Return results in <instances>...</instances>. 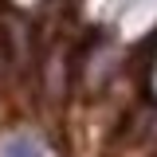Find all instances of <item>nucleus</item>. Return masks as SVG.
Returning <instances> with one entry per match:
<instances>
[{
	"instance_id": "f257e3e1",
	"label": "nucleus",
	"mask_w": 157,
	"mask_h": 157,
	"mask_svg": "<svg viewBox=\"0 0 157 157\" xmlns=\"http://www.w3.org/2000/svg\"><path fill=\"white\" fill-rule=\"evenodd\" d=\"M8 157H47V153L39 149L32 137H16V141L8 145Z\"/></svg>"
}]
</instances>
